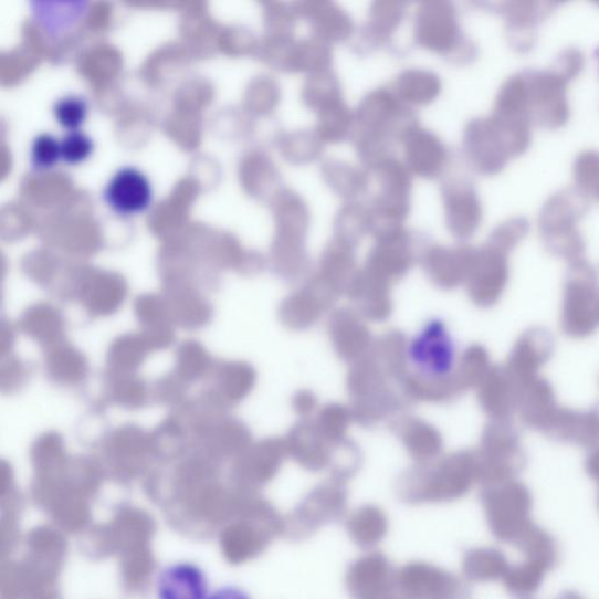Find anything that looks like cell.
<instances>
[{
    "mask_svg": "<svg viewBox=\"0 0 599 599\" xmlns=\"http://www.w3.org/2000/svg\"><path fill=\"white\" fill-rule=\"evenodd\" d=\"M359 122L362 125L359 148L371 167L391 155L393 143L401 141L407 129L417 124L411 109L387 88L372 91L365 97Z\"/></svg>",
    "mask_w": 599,
    "mask_h": 599,
    "instance_id": "6da1fadb",
    "label": "cell"
},
{
    "mask_svg": "<svg viewBox=\"0 0 599 599\" xmlns=\"http://www.w3.org/2000/svg\"><path fill=\"white\" fill-rule=\"evenodd\" d=\"M54 294L64 302L83 306L93 318L115 314L126 302L128 287L123 276L86 266L70 265L63 271Z\"/></svg>",
    "mask_w": 599,
    "mask_h": 599,
    "instance_id": "7a4b0ae2",
    "label": "cell"
},
{
    "mask_svg": "<svg viewBox=\"0 0 599 599\" xmlns=\"http://www.w3.org/2000/svg\"><path fill=\"white\" fill-rule=\"evenodd\" d=\"M414 42L456 64H466L476 55V46L459 25L458 11L445 0H428L418 6L413 23Z\"/></svg>",
    "mask_w": 599,
    "mask_h": 599,
    "instance_id": "3957f363",
    "label": "cell"
},
{
    "mask_svg": "<svg viewBox=\"0 0 599 599\" xmlns=\"http://www.w3.org/2000/svg\"><path fill=\"white\" fill-rule=\"evenodd\" d=\"M591 199L575 187L553 193L538 212L537 224L546 245L567 258L580 255L585 249L578 222L588 213Z\"/></svg>",
    "mask_w": 599,
    "mask_h": 599,
    "instance_id": "277c9868",
    "label": "cell"
},
{
    "mask_svg": "<svg viewBox=\"0 0 599 599\" xmlns=\"http://www.w3.org/2000/svg\"><path fill=\"white\" fill-rule=\"evenodd\" d=\"M379 191L374 199L370 223L376 237L404 228L411 210L412 175L406 165L389 155L372 167Z\"/></svg>",
    "mask_w": 599,
    "mask_h": 599,
    "instance_id": "5b68a950",
    "label": "cell"
},
{
    "mask_svg": "<svg viewBox=\"0 0 599 599\" xmlns=\"http://www.w3.org/2000/svg\"><path fill=\"white\" fill-rule=\"evenodd\" d=\"M524 74L532 123L546 129L565 127L571 113L567 95L568 83L550 70L529 71Z\"/></svg>",
    "mask_w": 599,
    "mask_h": 599,
    "instance_id": "8992f818",
    "label": "cell"
},
{
    "mask_svg": "<svg viewBox=\"0 0 599 599\" xmlns=\"http://www.w3.org/2000/svg\"><path fill=\"white\" fill-rule=\"evenodd\" d=\"M463 148L471 167L485 176L501 174L512 158L504 136L490 116L470 119L463 133Z\"/></svg>",
    "mask_w": 599,
    "mask_h": 599,
    "instance_id": "52a82bcc",
    "label": "cell"
},
{
    "mask_svg": "<svg viewBox=\"0 0 599 599\" xmlns=\"http://www.w3.org/2000/svg\"><path fill=\"white\" fill-rule=\"evenodd\" d=\"M445 224L450 233L467 239L481 228L483 204L474 187L465 181H451L443 186Z\"/></svg>",
    "mask_w": 599,
    "mask_h": 599,
    "instance_id": "ba28073f",
    "label": "cell"
},
{
    "mask_svg": "<svg viewBox=\"0 0 599 599\" xmlns=\"http://www.w3.org/2000/svg\"><path fill=\"white\" fill-rule=\"evenodd\" d=\"M404 165L411 175L422 178H435L444 170L449 153L442 138L433 132L419 126H411L403 134Z\"/></svg>",
    "mask_w": 599,
    "mask_h": 599,
    "instance_id": "9c48e42d",
    "label": "cell"
},
{
    "mask_svg": "<svg viewBox=\"0 0 599 599\" xmlns=\"http://www.w3.org/2000/svg\"><path fill=\"white\" fill-rule=\"evenodd\" d=\"M104 198L107 206L119 216L146 212L154 199L153 185L145 172L137 168L119 169L111 178Z\"/></svg>",
    "mask_w": 599,
    "mask_h": 599,
    "instance_id": "30bf717a",
    "label": "cell"
},
{
    "mask_svg": "<svg viewBox=\"0 0 599 599\" xmlns=\"http://www.w3.org/2000/svg\"><path fill=\"white\" fill-rule=\"evenodd\" d=\"M506 20L507 38L517 52H528L535 46L536 28L551 12L550 3L515 0L498 6Z\"/></svg>",
    "mask_w": 599,
    "mask_h": 599,
    "instance_id": "8fae6325",
    "label": "cell"
},
{
    "mask_svg": "<svg viewBox=\"0 0 599 599\" xmlns=\"http://www.w3.org/2000/svg\"><path fill=\"white\" fill-rule=\"evenodd\" d=\"M17 328L44 350L67 339V319L62 308L38 302L20 315Z\"/></svg>",
    "mask_w": 599,
    "mask_h": 599,
    "instance_id": "7c38bea8",
    "label": "cell"
},
{
    "mask_svg": "<svg viewBox=\"0 0 599 599\" xmlns=\"http://www.w3.org/2000/svg\"><path fill=\"white\" fill-rule=\"evenodd\" d=\"M157 599H207L210 593L206 571L192 563L167 566L156 578Z\"/></svg>",
    "mask_w": 599,
    "mask_h": 599,
    "instance_id": "4fadbf2b",
    "label": "cell"
},
{
    "mask_svg": "<svg viewBox=\"0 0 599 599\" xmlns=\"http://www.w3.org/2000/svg\"><path fill=\"white\" fill-rule=\"evenodd\" d=\"M44 370L51 383L60 388H78L90 376L86 355L69 339L44 350Z\"/></svg>",
    "mask_w": 599,
    "mask_h": 599,
    "instance_id": "5bb4252c",
    "label": "cell"
},
{
    "mask_svg": "<svg viewBox=\"0 0 599 599\" xmlns=\"http://www.w3.org/2000/svg\"><path fill=\"white\" fill-rule=\"evenodd\" d=\"M410 351L418 368L429 375L443 376L452 369L454 349L444 328L438 324L419 335Z\"/></svg>",
    "mask_w": 599,
    "mask_h": 599,
    "instance_id": "9a60e30c",
    "label": "cell"
},
{
    "mask_svg": "<svg viewBox=\"0 0 599 599\" xmlns=\"http://www.w3.org/2000/svg\"><path fill=\"white\" fill-rule=\"evenodd\" d=\"M494 122L502 126L533 124L527 104V85L524 73H516L505 80L498 88L492 114Z\"/></svg>",
    "mask_w": 599,
    "mask_h": 599,
    "instance_id": "2e32d148",
    "label": "cell"
},
{
    "mask_svg": "<svg viewBox=\"0 0 599 599\" xmlns=\"http://www.w3.org/2000/svg\"><path fill=\"white\" fill-rule=\"evenodd\" d=\"M442 90V78L435 72L413 67L399 73L390 91L399 103L410 107L432 104Z\"/></svg>",
    "mask_w": 599,
    "mask_h": 599,
    "instance_id": "e0dca14e",
    "label": "cell"
},
{
    "mask_svg": "<svg viewBox=\"0 0 599 599\" xmlns=\"http://www.w3.org/2000/svg\"><path fill=\"white\" fill-rule=\"evenodd\" d=\"M412 261V239L406 228L377 238L371 254L372 271L377 274L402 273L410 267Z\"/></svg>",
    "mask_w": 599,
    "mask_h": 599,
    "instance_id": "ac0fdd59",
    "label": "cell"
},
{
    "mask_svg": "<svg viewBox=\"0 0 599 599\" xmlns=\"http://www.w3.org/2000/svg\"><path fill=\"white\" fill-rule=\"evenodd\" d=\"M30 458L38 477L46 479L62 474L71 459L65 438L56 431L38 435L31 445Z\"/></svg>",
    "mask_w": 599,
    "mask_h": 599,
    "instance_id": "d6986e66",
    "label": "cell"
},
{
    "mask_svg": "<svg viewBox=\"0 0 599 599\" xmlns=\"http://www.w3.org/2000/svg\"><path fill=\"white\" fill-rule=\"evenodd\" d=\"M135 313L145 327V337L151 349H164L171 345L174 333L169 314L162 300L155 295H143L135 302Z\"/></svg>",
    "mask_w": 599,
    "mask_h": 599,
    "instance_id": "ffe728a7",
    "label": "cell"
},
{
    "mask_svg": "<svg viewBox=\"0 0 599 599\" xmlns=\"http://www.w3.org/2000/svg\"><path fill=\"white\" fill-rule=\"evenodd\" d=\"M474 252L467 246L434 245L425 253V267L443 282H454L470 271Z\"/></svg>",
    "mask_w": 599,
    "mask_h": 599,
    "instance_id": "44dd1931",
    "label": "cell"
},
{
    "mask_svg": "<svg viewBox=\"0 0 599 599\" xmlns=\"http://www.w3.org/2000/svg\"><path fill=\"white\" fill-rule=\"evenodd\" d=\"M153 350L143 334H125L114 339L107 353V367L112 374H133Z\"/></svg>",
    "mask_w": 599,
    "mask_h": 599,
    "instance_id": "7402d4cb",
    "label": "cell"
},
{
    "mask_svg": "<svg viewBox=\"0 0 599 599\" xmlns=\"http://www.w3.org/2000/svg\"><path fill=\"white\" fill-rule=\"evenodd\" d=\"M407 13L406 4L396 0H378L370 8L368 32L372 42L379 48L386 45Z\"/></svg>",
    "mask_w": 599,
    "mask_h": 599,
    "instance_id": "603a6c76",
    "label": "cell"
},
{
    "mask_svg": "<svg viewBox=\"0 0 599 599\" xmlns=\"http://www.w3.org/2000/svg\"><path fill=\"white\" fill-rule=\"evenodd\" d=\"M105 396L107 401L115 406L137 409L145 406L147 389L141 379L133 374L107 372Z\"/></svg>",
    "mask_w": 599,
    "mask_h": 599,
    "instance_id": "cb8c5ba5",
    "label": "cell"
},
{
    "mask_svg": "<svg viewBox=\"0 0 599 599\" xmlns=\"http://www.w3.org/2000/svg\"><path fill=\"white\" fill-rule=\"evenodd\" d=\"M62 264L59 259L48 251H35L23 259L22 269L32 283L39 287L53 291L60 274Z\"/></svg>",
    "mask_w": 599,
    "mask_h": 599,
    "instance_id": "d4e9b609",
    "label": "cell"
},
{
    "mask_svg": "<svg viewBox=\"0 0 599 599\" xmlns=\"http://www.w3.org/2000/svg\"><path fill=\"white\" fill-rule=\"evenodd\" d=\"M219 387L232 402L242 401L255 383V372L246 364H227L218 372Z\"/></svg>",
    "mask_w": 599,
    "mask_h": 599,
    "instance_id": "484cf974",
    "label": "cell"
},
{
    "mask_svg": "<svg viewBox=\"0 0 599 599\" xmlns=\"http://www.w3.org/2000/svg\"><path fill=\"white\" fill-rule=\"evenodd\" d=\"M575 188L585 192L591 201H597L599 190V157L596 150L578 154L572 166Z\"/></svg>",
    "mask_w": 599,
    "mask_h": 599,
    "instance_id": "4316f807",
    "label": "cell"
},
{
    "mask_svg": "<svg viewBox=\"0 0 599 599\" xmlns=\"http://www.w3.org/2000/svg\"><path fill=\"white\" fill-rule=\"evenodd\" d=\"M32 375L30 365L17 354L0 359V395L13 396L29 385Z\"/></svg>",
    "mask_w": 599,
    "mask_h": 599,
    "instance_id": "83f0119b",
    "label": "cell"
},
{
    "mask_svg": "<svg viewBox=\"0 0 599 599\" xmlns=\"http://www.w3.org/2000/svg\"><path fill=\"white\" fill-rule=\"evenodd\" d=\"M529 229L527 218L512 216L495 227L486 244L507 254L526 238Z\"/></svg>",
    "mask_w": 599,
    "mask_h": 599,
    "instance_id": "f1b7e54d",
    "label": "cell"
},
{
    "mask_svg": "<svg viewBox=\"0 0 599 599\" xmlns=\"http://www.w3.org/2000/svg\"><path fill=\"white\" fill-rule=\"evenodd\" d=\"M177 364L179 375L192 381L208 371L210 357L201 345L188 341L178 350Z\"/></svg>",
    "mask_w": 599,
    "mask_h": 599,
    "instance_id": "f546056e",
    "label": "cell"
},
{
    "mask_svg": "<svg viewBox=\"0 0 599 599\" xmlns=\"http://www.w3.org/2000/svg\"><path fill=\"white\" fill-rule=\"evenodd\" d=\"M88 105L82 96L69 95L59 99L54 115L60 126L70 132H76L86 122Z\"/></svg>",
    "mask_w": 599,
    "mask_h": 599,
    "instance_id": "4dcf8cb0",
    "label": "cell"
},
{
    "mask_svg": "<svg viewBox=\"0 0 599 599\" xmlns=\"http://www.w3.org/2000/svg\"><path fill=\"white\" fill-rule=\"evenodd\" d=\"M283 315L288 325L304 327L315 322L318 315V304L308 294H297L284 305Z\"/></svg>",
    "mask_w": 599,
    "mask_h": 599,
    "instance_id": "1f68e13d",
    "label": "cell"
},
{
    "mask_svg": "<svg viewBox=\"0 0 599 599\" xmlns=\"http://www.w3.org/2000/svg\"><path fill=\"white\" fill-rule=\"evenodd\" d=\"M94 150L92 138L82 132H70L60 143V156L64 162L76 166L86 161Z\"/></svg>",
    "mask_w": 599,
    "mask_h": 599,
    "instance_id": "d6a6232c",
    "label": "cell"
},
{
    "mask_svg": "<svg viewBox=\"0 0 599 599\" xmlns=\"http://www.w3.org/2000/svg\"><path fill=\"white\" fill-rule=\"evenodd\" d=\"M62 159L60 143L50 134H43L34 139L31 149V161L34 170L46 171L52 169Z\"/></svg>",
    "mask_w": 599,
    "mask_h": 599,
    "instance_id": "836d02e7",
    "label": "cell"
},
{
    "mask_svg": "<svg viewBox=\"0 0 599 599\" xmlns=\"http://www.w3.org/2000/svg\"><path fill=\"white\" fill-rule=\"evenodd\" d=\"M586 67V55L577 48H566L558 54L551 67V72L569 83L580 75Z\"/></svg>",
    "mask_w": 599,
    "mask_h": 599,
    "instance_id": "e575fe53",
    "label": "cell"
},
{
    "mask_svg": "<svg viewBox=\"0 0 599 599\" xmlns=\"http://www.w3.org/2000/svg\"><path fill=\"white\" fill-rule=\"evenodd\" d=\"M175 306L179 322L189 327L203 325L209 316V309L202 303V300L195 296H186L178 300Z\"/></svg>",
    "mask_w": 599,
    "mask_h": 599,
    "instance_id": "d590c367",
    "label": "cell"
},
{
    "mask_svg": "<svg viewBox=\"0 0 599 599\" xmlns=\"http://www.w3.org/2000/svg\"><path fill=\"white\" fill-rule=\"evenodd\" d=\"M347 424V416L343 409L329 407L319 416L318 425L326 437L335 438L343 433Z\"/></svg>",
    "mask_w": 599,
    "mask_h": 599,
    "instance_id": "8d00e7d4",
    "label": "cell"
},
{
    "mask_svg": "<svg viewBox=\"0 0 599 599\" xmlns=\"http://www.w3.org/2000/svg\"><path fill=\"white\" fill-rule=\"evenodd\" d=\"M17 326L9 318L0 316V359L14 353Z\"/></svg>",
    "mask_w": 599,
    "mask_h": 599,
    "instance_id": "74e56055",
    "label": "cell"
},
{
    "mask_svg": "<svg viewBox=\"0 0 599 599\" xmlns=\"http://www.w3.org/2000/svg\"><path fill=\"white\" fill-rule=\"evenodd\" d=\"M207 599H252L250 595L241 588L225 586L209 593Z\"/></svg>",
    "mask_w": 599,
    "mask_h": 599,
    "instance_id": "f35d334b",
    "label": "cell"
},
{
    "mask_svg": "<svg viewBox=\"0 0 599 599\" xmlns=\"http://www.w3.org/2000/svg\"><path fill=\"white\" fill-rule=\"evenodd\" d=\"M13 487V470L6 459L0 458V496L8 494Z\"/></svg>",
    "mask_w": 599,
    "mask_h": 599,
    "instance_id": "ab89813d",
    "label": "cell"
},
{
    "mask_svg": "<svg viewBox=\"0 0 599 599\" xmlns=\"http://www.w3.org/2000/svg\"><path fill=\"white\" fill-rule=\"evenodd\" d=\"M295 410L300 414H308L315 407V398L307 391L300 392L294 399Z\"/></svg>",
    "mask_w": 599,
    "mask_h": 599,
    "instance_id": "60d3db41",
    "label": "cell"
},
{
    "mask_svg": "<svg viewBox=\"0 0 599 599\" xmlns=\"http://www.w3.org/2000/svg\"><path fill=\"white\" fill-rule=\"evenodd\" d=\"M9 271L7 256L0 251V287H3Z\"/></svg>",
    "mask_w": 599,
    "mask_h": 599,
    "instance_id": "b9f144b4",
    "label": "cell"
},
{
    "mask_svg": "<svg viewBox=\"0 0 599 599\" xmlns=\"http://www.w3.org/2000/svg\"><path fill=\"white\" fill-rule=\"evenodd\" d=\"M4 304V288L0 287V307Z\"/></svg>",
    "mask_w": 599,
    "mask_h": 599,
    "instance_id": "7bdbcfd3",
    "label": "cell"
}]
</instances>
